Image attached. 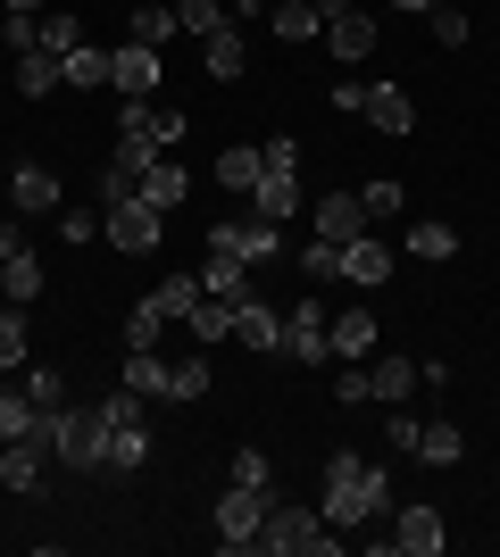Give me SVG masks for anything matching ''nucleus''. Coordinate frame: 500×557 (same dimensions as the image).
I'll list each match as a JSON object with an SVG mask.
<instances>
[{"mask_svg": "<svg viewBox=\"0 0 500 557\" xmlns=\"http://www.w3.org/2000/svg\"><path fill=\"white\" fill-rule=\"evenodd\" d=\"M383 491H392V466H367V458H351V449H333L326 458V524L351 533V524L383 516Z\"/></svg>", "mask_w": 500, "mask_h": 557, "instance_id": "f257e3e1", "label": "nucleus"}, {"mask_svg": "<svg viewBox=\"0 0 500 557\" xmlns=\"http://www.w3.org/2000/svg\"><path fill=\"white\" fill-rule=\"evenodd\" d=\"M259 549H267V557H326V549H333L326 508H292V499H276V508H267Z\"/></svg>", "mask_w": 500, "mask_h": 557, "instance_id": "f03ea898", "label": "nucleus"}, {"mask_svg": "<svg viewBox=\"0 0 500 557\" xmlns=\"http://www.w3.org/2000/svg\"><path fill=\"white\" fill-rule=\"evenodd\" d=\"M159 225H167V216L150 209L143 191H134V200H109V209H100V233H109V242H118L125 258H150V250H159Z\"/></svg>", "mask_w": 500, "mask_h": 557, "instance_id": "7ed1b4c3", "label": "nucleus"}, {"mask_svg": "<svg viewBox=\"0 0 500 557\" xmlns=\"http://www.w3.org/2000/svg\"><path fill=\"white\" fill-rule=\"evenodd\" d=\"M267 508H276V491H225L217 499V541L225 549H259V533H267Z\"/></svg>", "mask_w": 500, "mask_h": 557, "instance_id": "20e7f679", "label": "nucleus"}, {"mask_svg": "<svg viewBox=\"0 0 500 557\" xmlns=\"http://www.w3.org/2000/svg\"><path fill=\"white\" fill-rule=\"evenodd\" d=\"M59 458L100 474V458H109V408H59Z\"/></svg>", "mask_w": 500, "mask_h": 557, "instance_id": "39448f33", "label": "nucleus"}, {"mask_svg": "<svg viewBox=\"0 0 500 557\" xmlns=\"http://www.w3.org/2000/svg\"><path fill=\"white\" fill-rule=\"evenodd\" d=\"M383 541H392L401 557H442V549H451V533H442V508H426V499L392 516V533H383Z\"/></svg>", "mask_w": 500, "mask_h": 557, "instance_id": "423d86ee", "label": "nucleus"}, {"mask_svg": "<svg viewBox=\"0 0 500 557\" xmlns=\"http://www.w3.org/2000/svg\"><path fill=\"white\" fill-rule=\"evenodd\" d=\"M159 50L150 42H125V50H109V84H118V100H150L159 92Z\"/></svg>", "mask_w": 500, "mask_h": 557, "instance_id": "0eeeda50", "label": "nucleus"}, {"mask_svg": "<svg viewBox=\"0 0 500 557\" xmlns=\"http://www.w3.org/2000/svg\"><path fill=\"white\" fill-rule=\"evenodd\" d=\"M284 349H292V358H309V367H317V358H333V317L317 300H301L284 317Z\"/></svg>", "mask_w": 500, "mask_h": 557, "instance_id": "6e6552de", "label": "nucleus"}, {"mask_svg": "<svg viewBox=\"0 0 500 557\" xmlns=\"http://www.w3.org/2000/svg\"><path fill=\"white\" fill-rule=\"evenodd\" d=\"M326 50H333V59H342V67H358V59L376 50V17L342 0V9H333V17H326Z\"/></svg>", "mask_w": 500, "mask_h": 557, "instance_id": "1a4fd4ad", "label": "nucleus"}, {"mask_svg": "<svg viewBox=\"0 0 500 557\" xmlns=\"http://www.w3.org/2000/svg\"><path fill=\"white\" fill-rule=\"evenodd\" d=\"M9 200H17V216H50L68 191H59V175L50 166H34V159H17V175H9Z\"/></svg>", "mask_w": 500, "mask_h": 557, "instance_id": "9d476101", "label": "nucleus"}, {"mask_svg": "<svg viewBox=\"0 0 500 557\" xmlns=\"http://www.w3.org/2000/svg\"><path fill=\"white\" fill-rule=\"evenodd\" d=\"M358 233H376L367 225V200L358 191H326L317 200V242H358Z\"/></svg>", "mask_w": 500, "mask_h": 557, "instance_id": "9b49d317", "label": "nucleus"}, {"mask_svg": "<svg viewBox=\"0 0 500 557\" xmlns=\"http://www.w3.org/2000/svg\"><path fill=\"white\" fill-rule=\"evenodd\" d=\"M367 125L376 134H417V100L401 84H367Z\"/></svg>", "mask_w": 500, "mask_h": 557, "instance_id": "f8f14e48", "label": "nucleus"}, {"mask_svg": "<svg viewBox=\"0 0 500 557\" xmlns=\"http://www.w3.org/2000/svg\"><path fill=\"white\" fill-rule=\"evenodd\" d=\"M342 275H351L358 292H376V283L392 275V250H383L376 233H358V242H342Z\"/></svg>", "mask_w": 500, "mask_h": 557, "instance_id": "ddd939ff", "label": "nucleus"}, {"mask_svg": "<svg viewBox=\"0 0 500 557\" xmlns=\"http://www.w3.org/2000/svg\"><path fill=\"white\" fill-rule=\"evenodd\" d=\"M367 383H376V399H383V408H408V392H417L426 374H417V358H392V349H383L376 367H367Z\"/></svg>", "mask_w": 500, "mask_h": 557, "instance_id": "4468645a", "label": "nucleus"}, {"mask_svg": "<svg viewBox=\"0 0 500 557\" xmlns=\"http://www.w3.org/2000/svg\"><path fill=\"white\" fill-rule=\"evenodd\" d=\"M234 342H251V349H284V317H276V308L251 292V300L234 308Z\"/></svg>", "mask_w": 500, "mask_h": 557, "instance_id": "2eb2a0df", "label": "nucleus"}, {"mask_svg": "<svg viewBox=\"0 0 500 557\" xmlns=\"http://www.w3.org/2000/svg\"><path fill=\"white\" fill-rule=\"evenodd\" d=\"M376 317H367V308H351V317H333V358H351V367H367V358H376Z\"/></svg>", "mask_w": 500, "mask_h": 557, "instance_id": "dca6fc26", "label": "nucleus"}, {"mask_svg": "<svg viewBox=\"0 0 500 557\" xmlns=\"http://www.w3.org/2000/svg\"><path fill=\"white\" fill-rule=\"evenodd\" d=\"M301 200H309V191H301V175H259V184H251V216H276V225H284Z\"/></svg>", "mask_w": 500, "mask_h": 557, "instance_id": "f3484780", "label": "nucleus"}, {"mask_svg": "<svg viewBox=\"0 0 500 557\" xmlns=\"http://www.w3.org/2000/svg\"><path fill=\"white\" fill-rule=\"evenodd\" d=\"M143 458H150V433H143V417L109 424V458H100V474H134Z\"/></svg>", "mask_w": 500, "mask_h": 557, "instance_id": "a211bd4d", "label": "nucleus"}, {"mask_svg": "<svg viewBox=\"0 0 500 557\" xmlns=\"http://www.w3.org/2000/svg\"><path fill=\"white\" fill-rule=\"evenodd\" d=\"M259 175H267V150H259V141H234V150H217V184H225V191H251Z\"/></svg>", "mask_w": 500, "mask_h": 557, "instance_id": "6ab92c4d", "label": "nucleus"}, {"mask_svg": "<svg viewBox=\"0 0 500 557\" xmlns=\"http://www.w3.org/2000/svg\"><path fill=\"white\" fill-rule=\"evenodd\" d=\"M184 184H192V175H184V159H175V150H167V159L159 166H150V175H143V200H150V209H184Z\"/></svg>", "mask_w": 500, "mask_h": 557, "instance_id": "aec40b11", "label": "nucleus"}, {"mask_svg": "<svg viewBox=\"0 0 500 557\" xmlns=\"http://www.w3.org/2000/svg\"><path fill=\"white\" fill-rule=\"evenodd\" d=\"M276 42H317V25H326V9L317 0H276Z\"/></svg>", "mask_w": 500, "mask_h": 557, "instance_id": "412c9836", "label": "nucleus"}, {"mask_svg": "<svg viewBox=\"0 0 500 557\" xmlns=\"http://www.w3.org/2000/svg\"><path fill=\"white\" fill-rule=\"evenodd\" d=\"M34 292H42V258L34 250H17V258H0V300H34Z\"/></svg>", "mask_w": 500, "mask_h": 557, "instance_id": "4be33fe9", "label": "nucleus"}, {"mask_svg": "<svg viewBox=\"0 0 500 557\" xmlns=\"http://www.w3.org/2000/svg\"><path fill=\"white\" fill-rule=\"evenodd\" d=\"M59 84H75V92H100V84H109V50H68V59H59Z\"/></svg>", "mask_w": 500, "mask_h": 557, "instance_id": "5701e85b", "label": "nucleus"}, {"mask_svg": "<svg viewBox=\"0 0 500 557\" xmlns=\"http://www.w3.org/2000/svg\"><path fill=\"white\" fill-rule=\"evenodd\" d=\"M184 333L192 342H234V300H209V292H200V308L184 317Z\"/></svg>", "mask_w": 500, "mask_h": 557, "instance_id": "b1692460", "label": "nucleus"}, {"mask_svg": "<svg viewBox=\"0 0 500 557\" xmlns=\"http://www.w3.org/2000/svg\"><path fill=\"white\" fill-rule=\"evenodd\" d=\"M200 292H209V300H251V275H242V258H209V267H200Z\"/></svg>", "mask_w": 500, "mask_h": 557, "instance_id": "393cba45", "label": "nucleus"}, {"mask_svg": "<svg viewBox=\"0 0 500 557\" xmlns=\"http://www.w3.org/2000/svg\"><path fill=\"white\" fill-rule=\"evenodd\" d=\"M125 392L167 399V358H159V349H125Z\"/></svg>", "mask_w": 500, "mask_h": 557, "instance_id": "a878e982", "label": "nucleus"}, {"mask_svg": "<svg viewBox=\"0 0 500 557\" xmlns=\"http://www.w3.org/2000/svg\"><path fill=\"white\" fill-rule=\"evenodd\" d=\"M50 84H59V59H50V50H25V59H17V92L50 100Z\"/></svg>", "mask_w": 500, "mask_h": 557, "instance_id": "bb28decb", "label": "nucleus"}, {"mask_svg": "<svg viewBox=\"0 0 500 557\" xmlns=\"http://www.w3.org/2000/svg\"><path fill=\"white\" fill-rule=\"evenodd\" d=\"M159 333H167V308L134 300V317H125V349H159Z\"/></svg>", "mask_w": 500, "mask_h": 557, "instance_id": "cd10ccee", "label": "nucleus"}, {"mask_svg": "<svg viewBox=\"0 0 500 557\" xmlns=\"http://www.w3.org/2000/svg\"><path fill=\"white\" fill-rule=\"evenodd\" d=\"M167 34H184V25H175V9H159V0H134V42L159 50Z\"/></svg>", "mask_w": 500, "mask_h": 557, "instance_id": "c85d7f7f", "label": "nucleus"}, {"mask_svg": "<svg viewBox=\"0 0 500 557\" xmlns=\"http://www.w3.org/2000/svg\"><path fill=\"white\" fill-rule=\"evenodd\" d=\"M150 300H159V308H167V325H175V317H192V308H200V275H167Z\"/></svg>", "mask_w": 500, "mask_h": 557, "instance_id": "c756f323", "label": "nucleus"}, {"mask_svg": "<svg viewBox=\"0 0 500 557\" xmlns=\"http://www.w3.org/2000/svg\"><path fill=\"white\" fill-rule=\"evenodd\" d=\"M42 50H50V59H68V50H84V17H68V9H50V17H42Z\"/></svg>", "mask_w": 500, "mask_h": 557, "instance_id": "7c9ffc66", "label": "nucleus"}, {"mask_svg": "<svg viewBox=\"0 0 500 557\" xmlns=\"http://www.w3.org/2000/svg\"><path fill=\"white\" fill-rule=\"evenodd\" d=\"M209 75H217V84H234V75H242V34H234V25H217V34H209Z\"/></svg>", "mask_w": 500, "mask_h": 557, "instance_id": "2f4dec72", "label": "nucleus"}, {"mask_svg": "<svg viewBox=\"0 0 500 557\" xmlns=\"http://www.w3.org/2000/svg\"><path fill=\"white\" fill-rule=\"evenodd\" d=\"M417 458H434V466H459V458H467L459 424H426V433H417Z\"/></svg>", "mask_w": 500, "mask_h": 557, "instance_id": "473e14b6", "label": "nucleus"}, {"mask_svg": "<svg viewBox=\"0 0 500 557\" xmlns=\"http://www.w3.org/2000/svg\"><path fill=\"white\" fill-rule=\"evenodd\" d=\"M209 392V358H175L167 367V399H200Z\"/></svg>", "mask_w": 500, "mask_h": 557, "instance_id": "72a5a7b5", "label": "nucleus"}, {"mask_svg": "<svg viewBox=\"0 0 500 557\" xmlns=\"http://www.w3.org/2000/svg\"><path fill=\"white\" fill-rule=\"evenodd\" d=\"M175 25H184V34H200V42H209L217 25H225V0H175Z\"/></svg>", "mask_w": 500, "mask_h": 557, "instance_id": "f704fd0d", "label": "nucleus"}, {"mask_svg": "<svg viewBox=\"0 0 500 557\" xmlns=\"http://www.w3.org/2000/svg\"><path fill=\"white\" fill-rule=\"evenodd\" d=\"M358 200H367V225H392V216L408 209V191L392 184V175H383V184H367V191H358Z\"/></svg>", "mask_w": 500, "mask_h": 557, "instance_id": "c9c22d12", "label": "nucleus"}, {"mask_svg": "<svg viewBox=\"0 0 500 557\" xmlns=\"http://www.w3.org/2000/svg\"><path fill=\"white\" fill-rule=\"evenodd\" d=\"M0 367H9V374L25 367V317H17V300H0Z\"/></svg>", "mask_w": 500, "mask_h": 557, "instance_id": "e433bc0d", "label": "nucleus"}, {"mask_svg": "<svg viewBox=\"0 0 500 557\" xmlns=\"http://www.w3.org/2000/svg\"><path fill=\"white\" fill-rule=\"evenodd\" d=\"M34 417H42V408L25 399V383H17V392H0V442H17V433H25Z\"/></svg>", "mask_w": 500, "mask_h": 557, "instance_id": "4c0bfd02", "label": "nucleus"}, {"mask_svg": "<svg viewBox=\"0 0 500 557\" xmlns=\"http://www.w3.org/2000/svg\"><path fill=\"white\" fill-rule=\"evenodd\" d=\"M25 399H34L42 417H59V399H68V383H59L50 367H34V374H25Z\"/></svg>", "mask_w": 500, "mask_h": 557, "instance_id": "58836bf2", "label": "nucleus"}, {"mask_svg": "<svg viewBox=\"0 0 500 557\" xmlns=\"http://www.w3.org/2000/svg\"><path fill=\"white\" fill-rule=\"evenodd\" d=\"M333 399H342V408H367V399H376L367 367H351V358H342V374H333Z\"/></svg>", "mask_w": 500, "mask_h": 557, "instance_id": "ea45409f", "label": "nucleus"}, {"mask_svg": "<svg viewBox=\"0 0 500 557\" xmlns=\"http://www.w3.org/2000/svg\"><path fill=\"white\" fill-rule=\"evenodd\" d=\"M234 483H242V491H276V466H267V449H242V458H234Z\"/></svg>", "mask_w": 500, "mask_h": 557, "instance_id": "a19ab883", "label": "nucleus"}, {"mask_svg": "<svg viewBox=\"0 0 500 557\" xmlns=\"http://www.w3.org/2000/svg\"><path fill=\"white\" fill-rule=\"evenodd\" d=\"M434 42H442V50H459V42H467V34H476V25H467V9H434Z\"/></svg>", "mask_w": 500, "mask_h": 557, "instance_id": "79ce46f5", "label": "nucleus"}, {"mask_svg": "<svg viewBox=\"0 0 500 557\" xmlns=\"http://www.w3.org/2000/svg\"><path fill=\"white\" fill-rule=\"evenodd\" d=\"M259 150H267V175H301V141L292 134H267Z\"/></svg>", "mask_w": 500, "mask_h": 557, "instance_id": "37998d69", "label": "nucleus"}, {"mask_svg": "<svg viewBox=\"0 0 500 557\" xmlns=\"http://www.w3.org/2000/svg\"><path fill=\"white\" fill-rule=\"evenodd\" d=\"M118 134H150L159 141V109H150V100H118Z\"/></svg>", "mask_w": 500, "mask_h": 557, "instance_id": "c03bdc74", "label": "nucleus"}, {"mask_svg": "<svg viewBox=\"0 0 500 557\" xmlns=\"http://www.w3.org/2000/svg\"><path fill=\"white\" fill-rule=\"evenodd\" d=\"M408 250H417V258H451L459 233H451V225H417V233H408Z\"/></svg>", "mask_w": 500, "mask_h": 557, "instance_id": "a18cd8bd", "label": "nucleus"}, {"mask_svg": "<svg viewBox=\"0 0 500 557\" xmlns=\"http://www.w3.org/2000/svg\"><path fill=\"white\" fill-rule=\"evenodd\" d=\"M417 433H426V417H408V408L383 417V442H392V449H417Z\"/></svg>", "mask_w": 500, "mask_h": 557, "instance_id": "49530a36", "label": "nucleus"}, {"mask_svg": "<svg viewBox=\"0 0 500 557\" xmlns=\"http://www.w3.org/2000/svg\"><path fill=\"white\" fill-rule=\"evenodd\" d=\"M301 267H309L317 283H326V275H342V242H309V250H301Z\"/></svg>", "mask_w": 500, "mask_h": 557, "instance_id": "de8ad7c7", "label": "nucleus"}, {"mask_svg": "<svg viewBox=\"0 0 500 557\" xmlns=\"http://www.w3.org/2000/svg\"><path fill=\"white\" fill-rule=\"evenodd\" d=\"M59 233H68V242H93L100 216H93V209H59Z\"/></svg>", "mask_w": 500, "mask_h": 557, "instance_id": "09e8293b", "label": "nucleus"}, {"mask_svg": "<svg viewBox=\"0 0 500 557\" xmlns=\"http://www.w3.org/2000/svg\"><path fill=\"white\" fill-rule=\"evenodd\" d=\"M333 109H342V116H367V84H351V75H342V84H333Z\"/></svg>", "mask_w": 500, "mask_h": 557, "instance_id": "8fccbe9b", "label": "nucleus"}, {"mask_svg": "<svg viewBox=\"0 0 500 557\" xmlns=\"http://www.w3.org/2000/svg\"><path fill=\"white\" fill-rule=\"evenodd\" d=\"M184 134H192L184 109H159V150H184Z\"/></svg>", "mask_w": 500, "mask_h": 557, "instance_id": "3c124183", "label": "nucleus"}, {"mask_svg": "<svg viewBox=\"0 0 500 557\" xmlns=\"http://www.w3.org/2000/svg\"><path fill=\"white\" fill-rule=\"evenodd\" d=\"M25 250V233H17V216H0V258H17Z\"/></svg>", "mask_w": 500, "mask_h": 557, "instance_id": "603ef678", "label": "nucleus"}, {"mask_svg": "<svg viewBox=\"0 0 500 557\" xmlns=\"http://www.w3.org/2000/svg\"><path fill=\"white\" fill-rule=\"evenodd\" d=\"M383 9H401V17H434L442 0H383Z\"/></svg>", "mask_w": 500, "mask_h": 557, "instance_id": "864d4df0", "label": "nucleus"}]
</instances>
